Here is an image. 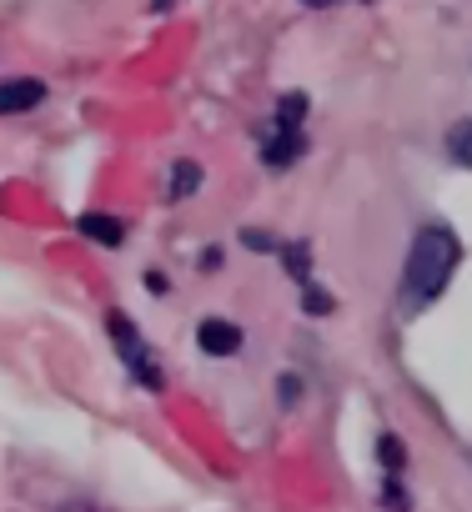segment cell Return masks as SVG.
Segmentation results:
<instances>
[{"instance_id": "6da1fadb", "label": "cell", "mask_w": 472, "mask_h": 512, "mask_svg": "<svg viewBox=\"0 0 472 512\" xmlns=\"http://www.w3.org/2000/svg\"><path fill=\"white\" fill-rule=\"evenodd\" d=\"M457 267H462V241H457V231L442 226V221L417 226V236H412V246H407V262H402V287H397L402 312H427V307L447 292V282H452Z\"/></svg>"}, {"instance_id": "7a4b0ae2", "label": "cell", "mask_w": 472, "mask_h": 512, "mask_svg": "<svg viewBox=\"0 0 472 512\" xmlns=\"http://www.w3.org/2000/svg\"><path fill=\"white\" fill-rule=\"evenodd\" d=\"M307 96L302 91H287L282 101H277V116H272V136H267V146H262V161L272 166V171H287L302 151H307Z\"/></svg>"}, {"instance_id": "3957f363", "label": "cell", "mask_w": 472, "mask_h": 512, "mask_svg": "<svg viewBox=\"0 0 472 512\" xmlns=\"http://www.w3.org/2000/svg\"><path fill=\"white\" fill-rule=\"evenodd\" d=\"M106 332H111V342H116V352H121V362L131 367V377L141 382V387H151V392H161V367H156V357H151V347L141 342V332H136V322L126 317V312H106Z\"/></svg>"}, {"instance_id": "277c9868", "label": "cell", "mask_w": 472, "mask_h": 512, "mask_svg": "<svg viewBox=\"0 0 472 512\" xmlns=\"http://www.w3.org/2000/svg\"><path fill=\"white\" fill-rule=\"evenodd\" d=\"M196 347H201L206 357H231L236 347H242V327L226 322V317H206V322L196 327Z\"/></svg>"}, {"instance_id": "5b68a950", "label": "cell", "mask_w": 472, "mask_h": 512, "mask_svg": "<svg viewBox=\"0 0 472 512\" xmlns=\"http://www.w3.org/2000/svg\"><path fill=\"white\" fill-rule=\"evenodd\" d=\"M46 101V86L31 81V76H16V81H0V116H21L31 106Z\"/></svg>"}, {"instance_id": "8992f818", "label": "cell", "mask_w": 472, "mask_h": 512, "mask_svg": "<svg viewBox=\"0 0 472 512\" xmlns=\"http://www.w3.org/2000/svg\"><path fill=\"white\" fill-rule=\"evenodd\" d=\"M76 231H81L86 241H96V246H106V251H116V246L126 241V226H121L116 216H101V211H86V216L76 221Z\"/></svg>"}, {"instance_id": "52a82bcc", "label": "cell", "mask_w": 472, "mask_h": 512, "mask_svg": "<svg viewBox=\"0 0 472 512\" xmlns=\"http://www.w3.org/2000/svg\"><path fill=\"white\" fill-rule=\"evenodd\" d=\"M277 256L287 262V272H292L302 287L312 282V251H307V241H282V251H277Z\"/></svg>"}, {"instance_id": "ba28073f", "label": "cell", "mask_w": 472, "mask_h": 512, "mask_svg": "<svg viewBox=\"0 0 472 512\" xmlns=\"http://www.w3.org/2000/svg\"><path fill=\"white\" fill-rule=\"evenodd\" d=\"M196 186H201V166H196V161H176V166H171V186H166V196L181 201V196H191Z\"/></svg>"}, {"instance_id": "9c48e42d", "label": "cell", "mask_w": 472, "mask_h": 512, "mask_svg": "<svg viewBox=\"0 0 472 512\" xmlns=\"http://www.w3.org/2000/svg\"><path fill=\"white\" fill-rule=\"evenodd\" d=\"M447 156H452V166H467L472 171V121H457L447 131Z\"/></svg>"}, {"instance_id": "30bf717a", "label": "cell", "mask_w": 472, "mask_h": 512, "mask_svg": "<svg viewBox=\"0 0 472 512\" xmlns=\"http://www.w3.org/2000/svg\"><path fill=\"white\" fill-rule=\"evenodd\" d=\"M382 507H387V512H407V507H412L407 492H402V477H397V472H387V482H382Z\"/></svg>"}, {"instance_id": "8fae6325", "label": "cell", "mask_w": 472, "mask_h": 512, "mask_svg": "<svg viewBox=\"0 0 472 512\" xmlns=\"http://www.w3.org/2000/svg\"><path fill=\"white\" fill-rule=\"evenodd\" d=\"M302 312H312V317H327V312H332V297H327L317 282H307V287H302Z\"/></svg>"}, {"instance_id": "7c38bea8", "label": "cell", "mask_w": 472, "mask_h": 512, "mask_svg": "<svg viewBox=\"0 0 472 512\" xmlns=\"http://www.w3.org/2000/svg\"><path fill=\"white\" fill-rule=\"evenodd\" d=\"M377 457H382V467H387V472H402V462H407L402 437H382V442H377Z\"/></svg>"}, {"instance_id": "4fadbf2b", "label": "cell", "mask_w": 472, "mask_h": 512, "mask_svg": "<svg viewBox=\"0 0 472 512\" xmlns=\"http://www.w3.org/2000/svg\"><path fill=\"white\" fill-rule=\"evenodd\" d=\"M242 246H247V251H282V241H277L272 231H257V226L242 231Z\"/></svg>"}, {"instance_id": "5bb4252c", "label": "cell", "mask_w": 472, "mask_h": 512, "mask_svg": "<svg viewBox=\"0 0 472 512\" xmlns=\"http://www.w3.org/2000/svg\"><path fill=\"white\" fill-rule=\"evenodd\" d=\"M146 287H151V292H156V297H166V292H171V287H166V277H161V272H146Z\"/></svg>"}, {"instance_id": "9a60e30c", "label": "cell", "mask_w": 472, "mask_h": 512, "mask_svg": "<svg viewBox=\"0 0 472 512\" xmlns=\"http://www.w3.org/2000/svg\"><path fill=\"white\" fill-rule=\"evenodd\" d=\"M297 402V377H282V407Z\"/></svg>"}, {"instance_id": "2e32d148", "label": "cell", "mask_w": 472, "mask_h": 512, "mask_svg": "<svg viewBox=\"0 0 472 512\" xmlns=\"http://www.w3.org/2000/svg\"><path fill=\"white\" fill-rule=\"evenodd\" d=\"M302 6H317V11H327V6H342V0H302Z\"/></svg>"}, {"instance_id": "e0dca14e", "label": "cell", "mask_w": 472, "mask_h": 512, "mask_svg": "<svg viewBox=\"0 0 472 512\" xmlns=\"http://www.w3.org/2000/svg\"><path fill=\"white\" fill-rule=\"evenodd\" d=\"M171 6H176V0H151V11H161V16H166Z\"/></svg>"}, {"instance_id": "ac0fdd59", "label": "cell", "mask_w": 472, "mask_h": 512, "mask_svg": "<svg viewBox=\"0 0 472 512\" xmlns=\"http://www.w3.org/2000/svg\"><path fill=\"white\" fill-rule=\"evenodd\" d=\"M467 462H472V447H467Z\"/></svg>"}]
</instances>
